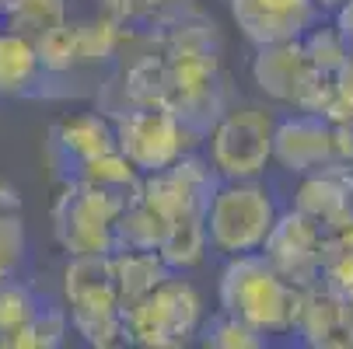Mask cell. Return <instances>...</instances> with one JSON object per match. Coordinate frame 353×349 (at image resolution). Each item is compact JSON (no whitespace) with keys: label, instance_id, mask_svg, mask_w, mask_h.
Segmentation results:
<instances>
[{"label":"cell","instance_id":"cell-1","mask_svg":"<svg viewBox=\"0 0 353 349\" xmlns=\"http://www.w3.org/2000/svg\"><path fill=\"white\" fill-rule=\"evenodd\" d=\"M301 304H305V286L283 279L263 252L231 255L221 276L224 315L245 321L259 335H273V332L297 328Z\"/></svg>","mask_w":353,"mask_h":349},{"label":"cell","instance_id":"cell-2","mask_svg":"<svg viewBox=\"0 0 353 349\" xmlns=\"http://www.w3.org/2000/svg\"><path fill=\"white\" fill-rule=\"evenodd\" d=\"M276 224V207L270 189L256 178H217L203 207L207 244L221 255H245L259 252Z\"/></svg>","mask_w":353,"mask_h":349},{"label":"cell","instance_id":"cell-3","mask_svg":"<svg viewBox=\"0 0 353 349\" xmlns=\"http://www.w3.org/2000/svg\"><path fill=\"white\" fill-rule=\"evenodd\" d=\"M199 293L175 276H165L143 297L123 308V335L143 346H179L199 328Z\"/></svg>","mask_w":353,"mask_h":349},{"label":"cell","instance_id":"cell-4","mask_svg":"<svg viewBox=\"0 0 353 349\" xmlns=\"http://www.w3.org/2000/svg\"><path fill=\"white\" fill-rule=\"evenodd\" d=\"M256 81L270 98H276V102L297 105L305 112H319V116L332 105V98H336V77L322 74L312 63V56L305 53L301 39L259 45Z\"/></svg>","mask_w":353,"mask_h":349},{"label":"cell","instance_id":"cell-5","mask_svg":"<svg viewBox=\"0 0 353 349\" xmlns=\"http://www.w3.org/2000/svg\"><path fill=\"white\" fill-rule=\"evenodd\" d=\"M273 116L266 109H234L210 133V168L217 178H259L273 158Z\"/></svg>","mask_w":353,"mask_h":349},{"label":"cell","instance_id":"cell-6","mask_svg":"<svg viewBox=\"0 0 353 349\" xmlns=\"http://www.w3.org/2000/svg\"><path fill=\"white\" fill-rule=\"evenodd\" d=\"M116 151L137 171L154 175L182 158V123L165 109H137L116 129Z\"/></svg>","mask_w":353,"mask_h":349},{"label":"cell","instance_id":"cell-7","mask_svg":"<svg viewBox=\"0 0 353 349\" xmlns=\"http://www.w3.org/2000/svg\"><path fill=\"white\" fill-rule=\"evenodd\" d=\"M263 255L283 279L297 286L322 283V237H319V224L305 213L290 210L287 217H276L263 244Z\"/></svg>","mask_w":353,"mask_h":349},{"label":"cell","instance_id":"cell-8","mask_svg":"<svg viewBox=\"0 0 353 349\" xmlns=\"http://www.w3.org/2000/svg\"><path fill=\"white\" fill-rule=\"evenodd\" d=\"M273 158L297 175L322 171L336 161V129L325 116H297L273 129Z\"/></svg>","mask_w":353,"mask_h":349},{"label":"cell","instance_id":"cell-9","mask_svg":"<svg viewBox=\"0 0 353 349\" xmlns=\"http://www.w3.org/2000/svg\"><path fill=\"white\" fill-rule=\"evenodd\" d=\"M231 11L252 42L270 45L305 35L315 21L319 4L315 0H231Z\"/></svg>","mask_w":353,"mask_h":349},{"label":"cell","instance_id":"cell-10","mask_svg":"<svg viewBox=\"0 0 353 349\" xmlns=\"http://www.w3.org/2000/svg\"><path fill=\"white\" fill-rule=\"evenodd\" d=\"M297 328L312 346L346 349L353 346V301L332 290L329 283L305 286V304H301Z\"/></svg>","mask_w":353,"mask_h":349},{"label":"cell","instance_id":"cell-11","mask_svg":"<svg viewBox=\"0 0 353 349\" xmlns=\"http://www.w3.org/2000/svg\"><path fill=\"white\" fill-rule=\"evenodd\" d=\"M39 74V53L21 35H0V98L21 94Z\"/></svg>","mask_w":353,"mask_h":349},{"label":"cell","instance_id":"cell-12","mask_svg":"<svg viewBox=\"0 0 353 349\" xmlns=\"http://www.w3.org/2000/svg\"><path fill=\"white\" fill-rule=\"evenodd\" d=\"M94 136H109V133H105L102 123L91 119V116H74V119H67V123L57 129V143L63 147L67 154H77L81 165H88V161H94V158H102V154H112V151H116V147L91 143Z\"/></svg>","mask_w":353,"mask_h":349},{"label":"cell","instance_id":"cell-13","mask_svg":"<svg viewBox=\"0 0 353 349\" xmlns=\"http://www.w3.org/2000/svg\"><path fill=\"white\" fill-rule=\"evenodd\" d=\"M301 45H305V53L312 56V63L329 77H336L346 67L350 53H353V49L346 45V39L339 35V28H315L312 35L301 39Z\"/></svg>","mask_w":353,"mask_h":349},{"label":"cell","instance_id":"cell-14","mask_svg":"<svg viewBox=\"0 0 353 349\" xmlns=\"http://www.w3.org/2000/svg\"><path fill=\"white\" fill-rule=\"evenodd\" d=\"M319 237H322V266L329 259L353 255V210L329 224H319Z\"/></svg>","mask_w":353,"mask_h":349},{"label":"cell","instance_id":"cell-15","mask_svg":"<svg viewBox=\"0 0 353 349\" xmlns=\"http://www.w3.org/2000/svg\"><path fill=\"white\" fill-rule=\"evenodd\" d=\"M207 342L210 346H263L266 339L256 328H248L245 321L224 315V318L214 321V328H207Z\"/></svg>","mask_w":353,"mask_h":349},{"label":"cell","instance_id":"cell-16","mask_svg":"<svg viewBox=\"0 0 353 349\" xmlns=\"http://www.w3.org/2000/svg\"><path fill=\"white\" fill-rule=\"evenodd\" d=\"M336 28H339V35L346 39V45L353 49V0H343V11H339Z\"/></svg>","mask_w":353,"mask_h":349},{"label":"cell","instance_id":"cell-17","mask_svg":"<svg viewBox=\"0 0 353 349\" xmlns=\"http://www.w3.org/2000/svg\"><path fill=\"white\" fill-rule=\"evenodd\" d=\"M319 8H336V4H343V0H315Z\"/></svg>","mask_w":353,"mask_h":349}]
</instances>
